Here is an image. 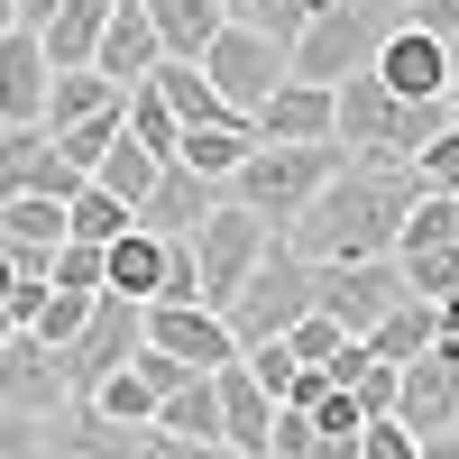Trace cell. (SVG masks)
Wrapping results in <instances>:
<instances>
[{
    "label": "cell",
    "mask_w": 459,
    "mask_h": 459,
    "mask_svg": "<svg viewBox=\"0 0 459 459\" xmlns=\"http://www.w3.org/2000/svg\"><path fill=\"white\" fill-rule=\"evenodd\" d=\"M157 276H166V239L157 230H120V239L101 248V294H129V303H157Z\"/></svg>",
    "instance_id": "obj_21"
},
{
    "label": "cell",
    "mask_w": 459,
    "mask_h": 459,
    "mask_svg": "<svg viewBox=\"0 0 459 459\" xmlns=\"http://www.w3.org/2000/svg\"><path fill=\"white\" fill-rule=\"evenodd\" d=\"M386 303H404V276L395 257H340V266H313V313H331L340 331H377V313Z\"/></svg>",
    "instance_id": "obj_9"
},
{
    "label": "cell",
    "mask_w": 459,
    "mask_h": 459,
    "mask_svg": "<svg viewBox=\"0 0 459 459\" xmlns=\"http://www.w3.org/2000/svg\"><path fill=\"white\" fill-rule=\"evenodd\" d=\"M221 203H230V194H221L212 175H194V166H175V157H166V166H157V184L138 194V212H129V221H138V230H157V239H194V230H203Z\"/></svg>",
    "instance_id": "obj_11"
},
{
    "label": "cell",
    "mask_w": 459,
    "mask_h": 459,
    "mask_svg": "<svg viewBox=\"0 0 459 459\" xmlns=\"http://www.w3.org/2000/svg\"><path fill=\"white\" fill-rule=\"evenodd\" d=\"M120 120H129V147H147V157H175V138H184V120L157 101V83H129L120 92Z\"/></svg>",
    "instance_id": "obj_29"
},
{
    "label": "cell",
    "mask_w": 459,
    "mask_h": 459,
    "mask_svg": "<svg viewBox=\"0 0 459 459\" xmlns=\"http://www.w3.org/2000/svg\"><path fill=\"white\" fill-rule=\"evenodd\" d=\"M395 276H404V294H423V303H459V239H441V248H404Z\"/></svg>",
    "instance_id": "obj_31"
},
{
    "label": "cell",
    "mask_w": 459,
    "mask_h": 459,
    "mask_svg": "<svg viewBox=\"0 0 459 459\" xmlns=\"http://www.w3.org/2000/svg\"><path fill=\"white\" fill-rule=\"evenodd\" d=\"M47 47H37V28H10L0 37V129H28L37 110H47Z\"/></svg>",
    "instance_id": "obj_19"
},
{
    "label": "cell",
    "mask_w": 459,
    "mask_h": 459,
    "mask_svg": "<svg viewBox=\"0 0 459 459\" xmlns=\"http://www.w3.org/2000/svg\"><path fill=\"white\" fill-rule=\"evenodd\" d=\"M138 340H147V303H129V294H92L83 331L65 340V386H74V404H83L101 377H120V368L138 359Z\"/></svg>",
    "instance_id": "obj_6"
},
{
    "label": "cell",
    "mask_w": 459,
    "mask_h": 459,
    "mask_svg": "<svg viewBox=\"0 0 459 459\" xmlns=\"http://www.w3.org/2000/svg\"><path fill=\"white\" fill-rule=\"evenodd\" d=\"M340 166H350V147H340V138H313V147H266V138H257L248 157L230 166V184H221V194L239 203V212H257L266 230H285V221L313 203Z\"/></svg>",
    "instance_id": "obj_3"
},
{
    "label": "cell",
    "mask_w": 459,
    "mask_h": 459,
    "mask_svg": "<svg viewBox=\"0 0 459 459\" xmlns=\"http://www.w3.org/2000/svg\"><path fill=\"white\" fill-rule=\"evenodd\" d=\"M248 147H257V129H184V138H175V166H194V175L230 184V166H239Z\"/></svg>",
    "instance_id": "obj_30"
},
{
    "label": "cell",
    "mask_w": 459,
    "mask_h": 459,
    "mask_svg": "<svg viewBox=\"0 0 459 459\" xmlns=\"http://www.w3.org/2000/svg\"><path fill=\"white\" fill-rule=\"evenodd\" d=\"M129 459H230L221 441H175V432H157V423H138L129 432Z\"/></svg>",
    "instance_id": "obj_42"
},
{
    "label": "cell",
    "mask_w": 459,
    "mask_h": 459,
    "mask_svg": "<svg viewBox=\"0 0 459 459\" xmlns=\"http://www.w3.org/2000/svg\"><path fill=\"white\" fill-rule=\"evenodd\" d=\"M0 459H56V413H0Z\"/></svg>",
    "instance_id": "obj_37"
},
{
    "label": "cell",
    "mask_w": 459,
    "mask_h": 459,
    "mask_svg": "<svg viewBox=\"0 0 459 459\" xmlns=\"http://www.w3.org/2000/svg\"><path fill=\"white\" fill-rule=\"evenodd\" d=\"M257 459H322L313 413H303V404H276V423H266V450H257Z\"/></svg>",
    "instance_id": "obj_35"
},
{
    "label": "cell",
    "mask_w": 459,
    "mask_h": 459,
    "mask_svg": "<svg viewBox=\"0 0 459 459\" xmlns=\"http://www.w3.org/2000/svg\"><path fill=\"white\" fill-rule=\"evenodd\" d=\"M101 423H120V432H138V423H157V395H147V377L138 368H120V377H101V386L83 395Z\"/></svg>",
    "instance_id": "obj_32"
},
{
    "label": "cell",
    "mask_w": 459,
    "mask_h": 459,
    "mask_svg": "<svg viewBox=\"0 0 459 459\" xmlns=\"http://www.w3.org/2000/svg\"><path fill=\"white\" fill-rule=\"evenodd\" d=\"M441 129H450L441 101H395L377 74H340V83H331V138L350 147V157H395V166H413V147H432Z\"/></svg>",
    "instance_id": "obj_2"
},
{
    "label": "cell",
    "mask_w": 459,
    "mask_h": 459,
    "mask_svg": "<svg viewBox=\"0 0 459 459\" xmlns=\"http://www.w3.org/2000/svg\"><path fill=\"white\" fill-rule=\"evenodd\" d=\"M404 19L423 37H441V47H459V0H404Z\"/></svg>",
    "instance_id": "obj_45"
},
{
    "label": "cell",
    "mask_w": 459,
    "mask_h": 459,
    "mask_svg": "<svg viewBox=\"0 0 459 459\" xmlns=\"http://www.w3.org/2000/svg\"><path fill=\"white\" fill-rule=\"evenodd\" d=\"M157 432H175V441H221V395H212V377L157 395ZM221 450H230V441H221Z\"/></svg>",
    "instance_id": "obj_27"
},
{
    "label": "cell",
    "mask_w": 459,
    "mask_h": 459,
    "mask_svg": "<svg viewBox=\"0 0 459 459\" xmlns=\"http://www.w3.org/2000/svg\"><path fill=\"white\" fill-rule=\"evenodd\" d=\"M450 212H459V194H450Z\"/></svg>",
    "instance_id": "obj_53"
},
{
    "label": "cell",
    "mask_w": 459,
    "mask_h": 459,
    "mask_svg": "<svg viewBox=\"0 0 459 459\" xmlns=\"http://www.w3.org/2000/svg\"><path fill=\"white\" fill-rule=\"evenodd\" d=\"M184 248H194V276H203V303L221 313V303H230V294L248 285V266H257L266 248H276V230H266L257 212H239V203H221V212H212V221H203L194 239H184Z\"/></svg>",
    "instance_id": "obj_7"
},
{
    "label": "cell",
    "mask_w": 459,
    "mask_h": 459,
    "mask_svg": "<svg viewBox=\"0 0 459 459\" xmlns=\"http://www.w3.org/2000/svg\"><path fill=\"white\" fill-rule=\"evenodd\" d=\"M441 110L459 120V47H450V83H441Z\"/></svg>",
    "instance_id": "obj_48"
},
{
    "label": "cell",
    "mask_w": 459,
    "mask_h": 459,
    "mask_svg": "<svg viewBox=\"0 0 459 459\" xmlns=\"http://www.w3.org/2000/svg\"><path fill=\"white\" fill-rule=\"evenodd\" d=\"M303 313H313V257H294L285 239L266 248V257L248 266V285L221 303V322H230V340H239V350H248V340H276V331H294Z\"/></svg>",
    "instance_id": "obj_5"
},
{
    "label": "cell",
    "mask_w": 459,
    "mask_h": 459,
    "mask_svg": "<svg viewBox=\"0 0 459 459\" xmlns=\"http://www.w3.org/2000/svg\"><path fill=\"white\" fill-rule=\"evenodd\" d=\"M83 313H92V294H56V285H47V303H37V322H28V331L47 340V350H65V340L83 331Z\"/></svg>",
    "instance_id": "obj_40"
},
{
    "label": "cell",
    "mask_w": 459,
    "mask_h": 459,
    "mask_svg": "<svg viewBox=\"0 0 459 459\" xmlns=\"http://www.w3.org/2000/svg\"><path fill=\"white\" fill-rule=\"evenodd\" d=\"M10 331H19V322H10V313H0V340H10Z\"/></svg>",
    "instance_id": "obj_51"
},
{
    "label": "cell",
    "mask_w": 459,
    "mask_h": 459,
    "mask_svg": "<svg viewBox=\"0 0 459 459\" xmlns=\"http://www.w3.org/2000/svg\"><path fill=\"white\" fill-rule=\"evenodd\" d=\"M129 368L147 377V395H175V386H194V377H212V368H184V359H166V350H147V340H138Z\"/></svg>",
    "instance_id": "obj_43"
},
{
    "label": "cell",
    "mask_w": 459,
    "mask_h": 459,
    "mask_svg": "<svg viewBox=\"0 0 459 459\" xmlns=\"http://www.w3.org/2000/svg\"><path fill=\"white\" fill-rule=\"evenodd\" d=\"M101 110H120V83H101L92 65H56L47 74V110H37V129H83V120H101Z\"/></svg>",
    "instance_id": "obj_20"
},
{
    "label": "cell",
    "mask_w": 459,
    "mask_h": 459,
    "mask_svg": "<svg viewBox=\"0 0 459 459\" xmlns=\"http://www.w3.org/2000/svg\"><path fill=\"white\" fill-rule=\"evenodd\" d=\"M413 459H459V432H423V441H413Z\"/></svg>",
    "instance_id": "obj_46"
},
{
    "label": "cell",
    "mask_w": 459,
    "mask_h": 459,
    "mask_svg": "<svg viewBox=\"0 0 459 459\" xmlns=\"http://www.w3.org/2000/svg\"><path fill=\"white\" fill-rule=\"evenodd\" d=\"M147 83H157V101L175 110V120H184V129H248V120H239V110H230V101H221V92L203 83V65H184V56H166L157 74H147Z\"/></svg>",
    "instance_id": "obj_22"
},
{
    "label": "cell",
    "mask_w": 459,
    "mask_h": 459,
    "mask_svg": "<svg viewBox=\"0 0 459 459\" xmlns=\"http://www.w3.org/2000/svg\"><path fill=\"white\" fill-rule=\"evenodd\" d=\"M74 184H83V166L56 147V129H0V203L10 194H47V203H65Z\"/></svg>",
    "instance_id": "obj_12"
},
{
    "label": "cell",
    "mask_w": 459,
    "mask_h": 459,
    "mask_svg": "<svg viewBox=\"0 0 459 459\" xmlns=\"http://www.w3.org/2000/svg\"><path fill=\"white\" fill-rule=\"evenodd\" d=\"M386 368H404V359H423L432 340H441V303H423V294H404V303H386L377 313V331H359Z\"/></svg>",
    "instance_id": "obj_24"
},
{
    "label": "cell",
    "mask_w": 459,
    "mask_h": 459,
    "mask_svg": "<svg viewBox=\"0 0 459 459\" xmlns=\"http://www.w3.org/2000/svg\"><path fill=\"white\" fill-rule=\"evenodd\" d=\"M450 432H459V423H450Z\"/></svg>",
    "instance_id": "obj_55"
},
{
    "label": "cell",
    "mask_w": 459,
    "mask_h": 459,
    "mask_svg": "<svg viewBox=\"0 0 459 459\" xmlns=\"http://www.w3.org/2000/svg\"><path fill=\"white\" fill-rule=\"evenodd\" d=\"M147 350H166L184 368H221V359H239V340L212 303H147Z\"/></svg>",
    "instance_id": "obj_14"
},
{
    "label": "cell",
    "mask_w": 459,
    "mask_h": 459,
    "mask_svg": "<svg viewBox=\"0 0 459 459\" xmlns=\"http://www.w3.org/2000/svg\"><path fill=\"white\" fill-rule=\"evenodd\" d=\"M101 19H110V0H56V19L37 28L47 65H92V47H101Z\"/></svg>",
    "instance_id": "obj_26"
},
{
    "label": "cell",
    "mask_w": 459,
    "mask_h": 459,
    "mask_svg": "<svg viewBox=\"0 0 459 459\" xmlns=\"http://www.w3.org/2000/svg\"><path fill=\"white\" fill-rule=\"evenodd\" d=\"M10 19H19V28H47V19H56V0H10Z\"/></svg>",
    "instance_id": "obj_47"
},
{
    "label": "cell",
    "mask_w": 459,
    "mask_h": 459,
    "mask_svg": "<svg viewBox=\"0 0 459 459\" xmlns=\"http://www.w3.org/2000/svg\"><path fill=\"white\" fill-rule=\"evenodd\" d=\"M313 10H322V0H239L230 19H248L257 37H276V47H294V37L313 28Z\"/></svg>",
    "instance_id": "obj_34"
},
{
    "label": "cell",
    "mask_w": 459,
    "mask_h": 459,
    "mask_svg": "<svg viewBox=\"0 0 459 459\" xmlns=\"http://www.w3.org/2000/svg\"><path fill=\"white\" fill-rule=\"evenodd\" d=\"M10 28H19V19H10V0H0V37H10Z\"/></svg>",
    "instance_id": "obj_49"
},
{
    "label": "cell",
    "mask_w": 459,
    "mask_h": 459,
    "mask_svg": "<svg viewBox=\"0 0 459 459\" xmlns=\"http://www.w3.org/2000/svg\"><path fill=\"white\" fill-rule=\"evenodd\" d=\"M47 285H56V294H101V248H92V239H65V248L47 257Z\"/></svg>",
    "instance_id": "obj_36"
},
{
    "label": "cell",
    "mask_w": 459,
    "mask_h": 459,
    "mask_svg": "<svg viewBox=\"0 0 459 459\" xmlns=\"http://www.w3.org/2000/svg\"><path fill=\"white\" fill-rule=\"evenodd\" d=\"M0 294H10V257H0Z\"/></svg>",
    "instance_id": "obj_50"
},
{
    "label": "cell",
    "mask_w": 459,
    "mask_h": 459,
    "mask_svg": "<svg viewBox=\"0 0 459 459\" xmlns=\"http://www.w3.org/2000/svg\"><path fill=\"white\" fill-rule=\"evenodd\" d=\"M368 74H377V83H386L395 101H441V83H450V47H441V37H423V28L404 19L386 47H377V65H368Z\"/></svg>",
    "instance_id": "obj_15"
},
{
    "label": "cell",
    "mask_w": 459,
    "mask_h": 459,
    "mask_svg": "<svg viewBox=\"0 0 459 459\" xmlns=\"http://www.w3.org/2000/svg\"><path fill=\"white\" fill-rule=\"evenodd\" d=\"M166 65V47H157V28H147V10L138 0H110V19H101V47H92V74L101 83H147V74Z\"/></svg>",
    "instance_id": "obj_16"
},
{
    "label": "cell",
    "mask_w": 459,
    "mask_h": 459,
    "mask_svg": "<svg viewBox=\"0 0 459 459\" xmlns=\"http://www.w3.org/2000/svg\"><path fill=\"white\" fill-rule=\"evenodd\" d=\"M212 395H221V441H230V459H257V450H266V423H276V395H266L239 359L212 368Z\"/></svg>",
    "instance_id": "obj_18"
},
{
    "label": "cell",
    "mask_w": 459,
    "mask_h": 459,
    "mask_svg": "<svg viewBox=\"0 0 459 459\" xmlns=\"http://www.w3.org/2000/svg\"><path fill=\"white\" fill-rule=\"evenodd\" d=\"M120 138H129V120H120V110H101V120H83V129H65L56 147H65V157H74V166L92 175V166H101V157H110V147H120Z\"/></svg>",
    "instance_id": "obj_38"
},
{
    "label": "cell",
    "mask_w": 459,
    "mask_h": 459,
    "mask_svg": "<svg viewBox=\"0 0 459 459\" xmlns=\"http://www.w3.org/2000/svg\"><path fill=\"white\" fill-rule=\"evenodd\" d=\"M322 377H331V386H350V395H359V413H368V423H377V413L395 404V368L377 359L368 340H340V350H331V368H322Z\"/></svg>",
    "instance_id": "obj_25"
},
{
    "label": "cell",
    "mask_w": 459,
    "mask_h": 459,
    "mask_svg": "<svg viewBox=\"0 0 459 459\" xmlns=\"http://www.w3.org/2000/svg\"><path fill=\"white\" fill-rule=\"evenodd\" d=\"M157 166H166V157H147V147H129V138H120V147H110V157L92 166V184H101V194H120V203L138 212V194L157 184Z\"/></svg>",
    "instance_id": "obj_33"
},
{
    "label": "cell",
    "mask_w": 459,
    "mask_h": 459,
    "mask_svg": "<svg viewBox=\"0 0 459 459\" xmlns=\"http://www.w3.org/2000/svg\"><path fill=\"white\" fill-rule=\"evenodd\" d=\"M230 10H239V0H230Z\"/></svg>",
    "instance_id": "obj_54"
},
{
    "label": "cell",
    "mask_w": 459,
    "mask_h": 459,
    "mask_svg": "<svg viewBox=\"0 0 459 459\" xmlns=\"http://www.w3.org/2000/svg\"><path fill=\"white\" fill-rule=\"evenodd\" d=\"M248 129L266 147H313V138H331V83H294V74H285V83L248 110Z\"/></svg>",
    "instance_id": "obj_17"
},
{
    "label": "cell",
    "mask_w": 459,
    "mask_h": 459,
    "mask_svg": "<svg viewBox=\"0 0 459 459\" xmlns=\"http://www.w3.org/2000/svg\"><path fill=\"white\" fill-rule=\"evenodd\" d=\"M120 230H129V203H120V194H101L92 175L65 194V239H92V248H110Z\"/></svg>",
    "instance_id": "obj_28"
},
{
    "label": "cell",
    "mask_w": 459,
    "mask_h": 459,
    "mask_svg": "<svg viewBox=\"0 0 459 459\" xmlns=\"http://www.w3.org/2000/svg\"><path fill=\"white\" fill-rule=\"evenodd\" d=\"M404 28V0H322L313 28L285 47V74L294 83H340V74H368L377 47Z\"/></svg>",
    "instance_id": "obj_4"
},
{
    "label": "cell",
    "mask_w": 459,
    "mask_h": 459,
    "mask_svg": "<svg viewBox=\"0 0 459 459\" xmlns=\"http://www.w3.org/2000/svg\"><path fill=\"white\" fill-rule=\"evenodd\" d=\"M413 166H395V157H350L313 203H303L276 239L294 248V257H313V266H340V257H386L395 248V230H404V212H413Z\"/></svg>",
    "instance_id": "obj_1"
},
{
    "label": "cell",
    "mask_w": 459,
    "mask_h": 459,
    "mask_svg": "<svg viewBox=\"0 0 459 459\" xmlns=\"http://www.w3.org/2000/svg\"><path fill=\"white\" fill-rule=\"evenodd\" d=\"M276 340H285V350H294L303 368H331V350H340L350 331H340L331 313H303V322H294V331H276Z\"/></svg>",
    "instance_id": "obj_41"
},
{
    "label": "cell",
    "mask_w": 459,
    "mask_h": 459,
    "mask_svg": "<svg viewBox=\"0 0 459 459\" xmlns=\"http://www.w3.org/2000/svg\"><path fill=\"white\" fill-rule=\"evenodd\" d=\"M359 459H413V432L395 423V413H377V423L359 432Z\"/></svg>",
    "instance_id": "obj_44"
},
{
    "label": "cell",
    "mask_w": 459,
    "mask_h": 459,
    "mask_svg": "<svg viewBox=\"0 0 459 459\" xmlns=\"http://www.w3.org/2000/svg\"><path fill=\"white\" fill-rule=\"evenodd\" d=\"M138 10H147V28H157V47L184 56V65L230 28V0H138Z\"/></svg>",
    "instance_id": "obj_23"
},
{
    "label": "cell",
    "mask_w": 459,
    "mask_h": 459,
    "mask_svg": "<svg viewBox=\"0 0 459 459\" xmlns=\"http://www.w3.org/2000/svg\"><path fill=\"white\" fill-rule=\"evenodd\" d=\"M74 386H65V350H47L37 331H10L0 340V413H65Z\"/></svg>",
    "instance_id": "obj_10"
},
{
    "label": "cell",
    "mask_w": 459,
    "mask_h": 459,
    "mask_svg": "<svg viewBox=\"0 0 459 459\" xmlns=\"http://www.w3.org/2000/svg\"><path fill=\"white\" fill-rule=\"evenodd\" d=\"M194 65H203V83H212L230 110H239V120H248V110H257L266 92L285 83V47H276V37H257L248 19H230V28L212 37V47H203Z\"/></svg>",
    "instance_id": "obj_8"
},
{
    "label": "cell",
    "mask_w": 459,
    "mask_h": 459,
    "mask_svg": "<svg viewBox=\"0 0 459 459\" xmlns=\"http://www.w3.org/2000/svg\"><path fill=\"white\" fill-rule=\"evenodd\" d=\"M413 184H423V194H459V120L432 147H413Z\"/></svg>",
    "instance_id": "obj_39"
},
{
    "label": "cell",
    "mask_w": 459,
    "mask_h": 459,
    "mask_svg": "<svg viewBox=\"0 0 459 459\" xmlns=\"http://www.w3.org/2000/svg\"><path fill=\"white\" fill-rule=\"evenodd\" d=\"M386 413H395L413 441H423V432H450V423H459V368H450L441 350L404 359V368H395V404H386Z\"/></svg>",
    "instance_id": "obj_13"
},
{
    "label": "cell",
    "mask_w": 459,
    "mask_h": 459,
    "mask_svg": "<svg viewBox=\"0 0 459 459\" xmlns=\"http://www.w3.org/2000/svg\"><path fill=\"white\" fill-rule=\"evenodd\" d=\"M441 313H459V303H441Z\"/></svg>",
    "instance_id": "obj_52"
}]
</instances>
